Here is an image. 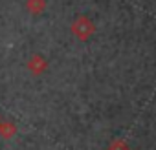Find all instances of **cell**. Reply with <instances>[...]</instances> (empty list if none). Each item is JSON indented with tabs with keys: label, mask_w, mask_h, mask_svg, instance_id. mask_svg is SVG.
<instances>
[{
	"label": "cell",
	"mask_w": 156,
	"mask_h": 150,
	"mask_svg": "<svg viewBox=\"0 0 156 150\" xmlns=\"http://www.w3.org/2000/svg\"><path fill=\"white\" fill-rule=\"evenodd\" d=\"M17 134V126L9 121H0V137L4 139H11Z\"/></svg>",
	"instance_id": "cell-4"
},
{
	"label": "cell",
	"mask_w": 156,
	"mask_h": 150,
	"mask_svg": "<svg viewBox=\"0 0 156 150\" xmlns=\"http://www.w3.org/2000/svg\"><path fill=\"white\" fill-rule=\"evenodd\" d=\"M46 68H48V62H46V59H44L42 55H33V57L28 60V70H30L33 75L44 73Z\"/></svg>",
	"instance_id": "cell-2"
},
{
	"label": "cell",
	"mask_w": 156,
	"mask_h": 150,
	"mask_svg": "<svg viewBox=\"0 0 156 150\" xmlns=\"http://www.w3.org/2000/svg\"><path fill=\"white\" fill-rule=\"evenodd\" d=\"M26 9L31 15H41L46 9V0H26Z\"/></svg>",
	"instance_id": "cell-3"
},
{
	"label": "cell",
	"mask_w": 156,
	"mask_h": 150,
	"mask_svg": "<svg viewBox=\"0 0 156 150\" xmlns=\"http://www.w3.org/2000/svg\"><path fill=\"white\" fill-rule=\"evenodd\" d=\"M94 31H96V26L88 17H79L72 22V33L81 40H87Z\"/></svg>",
	"instance_id": "cell-1"
}]
</instances>
